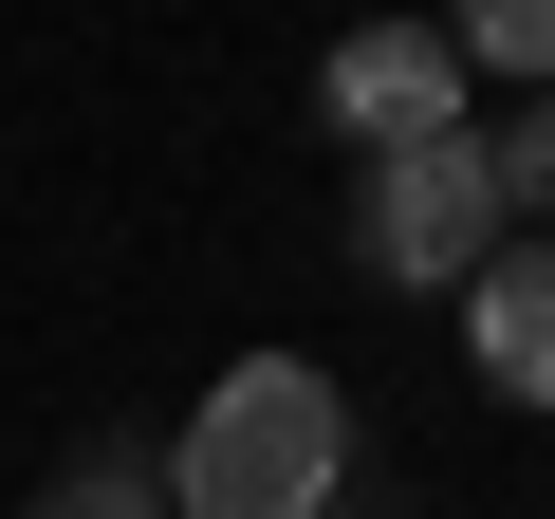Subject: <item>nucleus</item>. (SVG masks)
Here are the masks:
<instances>
[{
	"instance_id": "nucleus-1",
	"label": "nucleus",
	"mask_w": 555,
	"mask_h": 519,
	"mask_svg": "<svg viewBox=\"0 0 555 519\" xmlns=\"http://www.w3.org/2000/svg\"><path fill=\"white\" fill-rule=\"evenodd\" d=\"M334 501H352V390L315 353H241L167 445V519H334Z\"/></svg>"
},
{
	"instance_id": "nucleus-2",
	"label": "nucleus",
	"mask_w": 555,
	"mask_h": 519,
	"mask_svg": "<svg viewBox=\"0 0 555 519\" xmlns=\"http://www.w3.org/2000/svg\"><path fill=\"white\" fill-rule=\"evenodd\" d=\"M500 149L481 130H426V149H371V186H352V260L389 298H463L481 260H500Z\"/></svg>"
},
{
	"instance_id": "nucleus-3",
	"label": "nucleus",
	"mask_w": 555,
	"mask_h": 519,
	"mask_svg": "<svg viewBox=\"0 0 555 519\" xmlns=\"http://www.w3.org/2000/svg\"><path fill=\"white\" fill-rule=\"evenodd\" d=\"M315 112H334L352 149H426V130H463V38H444V20H352V38L315 56Z\"/></svg>"
},
{
	"instance_id": "nucleus-4",
	"label": "nucleus",
	"mask_w": 555,
	"mask_h": 519,
	"mask_svg": "<svg viewBox=\"0 0 555 519\" xmlns=\"http://www.w3.org/2000/svg\"><path fill=\"white\" fill-rule=\"evenodd\" d=\"M463 353H481L500 408H555V241H500L463 279Z\"/></svg>"
},
{
	"instance_id": "nucleus-5",
	"label": "nucleus",
	"mask_w": 555,
	"mask_h": 519,
	"mask_svg": "<svg viewBox=\"0 0 555 519\" xmlns=\"http://www.w3.org/2000/svg\"><path fill=\"white\" fill-rule=\"evenodd\" d=\"M20 519H167V464H149V445H75Z\"/></svg>"
},
{
	"instance_id": "nucleus-6",
	"label": "nucleus",
	"mask_w": 555,
	"mask_h": 519,
	"mask_svg": "<svg viewBox=\"0 0 555 519\" xmlns=\"http://www.w3.org/2000/svg\"><path fill=\"white\" fill-rule=\"evenodd\" d=\"M463 75H555V0H444Z\"/></svg>"
},
{
	"instance_id": "nucleus-7",
	"label": "nucleus",
	"mask_w": 555,
	"mask_h": 519,
	"mask_svg": "<svg viewBox=\"0 0 555 519\" xmlns=\"http://www.w3.org/2000/svg\"><path fill=\"white\" fill-rule=\"evenodd\" d=\"M500 149V204H518V241H555V93L518 112V130H481Z\"/></svg>"
},
{
	"instance_id": "nucleus-8",
	"label": "nucleus",
	"mask_w": 555,
	"mask_h": 519,
	"mask_svg": "<svg viewBox=\"0 0 555 519\" xmlns=\"http://www.w3.org/2000/svg\"><path fill=\"white\" fill-rule=\"evenodd\" d=\"M334 519H408V501H334Z\"/></svg>"
}]
</instances>
